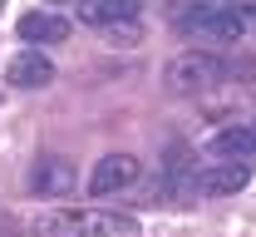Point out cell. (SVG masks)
<instances>
[{"label": "cell", "instance_id": "1", "mask_svg": "<svg viewBox=\"0 0 256 237\" xmlns=\"http://www.w3.org/2000/svg\"><path fill=\"white\" fill-rule=\"evenodd\" d=\"M34 237H143L138 217L108 207H54L34 217Z\"/></svg>", "mask_w": 256, "mask_h": 237}, {"label": "cell", "instance_id": "2", "mask_svg": "<svg viewBox=\"0 0 256 237\" xmlns=\"http://www.w3.org/2000/svg\"><path fill=\"white\" fill-rule=\"evenodd\" d=\"M222 79H226V60L207 55V50H188V55H178L172 69H168V89L172 94H207Z\"/></svg>", "mask_w": 256, "mask_h": 237}, {"label": "cell", "instance_id": "3", "mask_svg": "<svg viewBox=\"0 0 256 237\" xmlns=\"http://www.w3.org/2000/svg\"><path fill=\"white\" fill-rule=\"evenodd\" d=\"M246 20L232 10V5H197L182 15V35H197V40H242Z\"/></svg>", "mask_w": 256, "mask_h": 237}, {"label": "cell", "instance_id": "4", "mask_svg": "<svg viewBox=\"0 0 256 237\" xmlns=\"http://www.w3.org/2000/svg\"><path fill=\"white\" fill-rule=\"evenodd\" d=\"M252 183V168L242 163V158H222V163H212V168L192 173V193H212V198H222V193H242Z\"/></svg>", "mask_w": 256, "mask_h": 237}, {"label": "cell", "instance_id": "5", "mask_svg": "<svg viewBox=\"0 0 256 237\" xmlns=\"http://www.w3.org/2000/svg\"><path fill=\"white\" fill-rule=\"evenodd\" d=\"M128 183H138V158H133V153H104L94 163L89 193H94V198H108V193H118Z\"/></svg>", "mask_w": 256, "mask_h": 237}, {"label": "cell", "instance_id": "6", "mask_svg": "<svg viewBox=\"0 0 256 237\" xmlns=\"http://www.w3.org/2000/svg\"><path fill=\"white\" fill-rule=\"evenodd\" d=\"M74 183H79V173H74L69 158H40L34 173H30L34 198H69V193H74Z\"/></svg>", "mask_w": 256, "mask_h": 237}, {"label": "cell", "instance_id": "7", "mask_svg": "<svg viewBox=\"0 0 256 237\" xmlns=\"http://www.w3.org/2000/svg\"><path fill=\"white\" fill-rule=\"evenodd\" d=\"M20 40H30V50H40V45H60V40H69V20L64 15H50V10H30V15H20Z\"/></svg>", "mask_w": 256, "mask_h": 237}, {"label": "cell", "instance_id": "8", "mask_svg": "<svg viewBox=\"0 0 256 237\" xmlns=\"http://www.w3.org/2000/svg\"><path fill=\"white\" fill-rule=\"evenodd\" d=\"M5 79H10L15 89H44V84L54 79V65H50L40 50H25V55H15V60L5 65Z\"/></svg>", "mask_w": 256, "mask_h": 237}, {"label": "cell", "instance_id": "9", "mask_svg": "<svg viewBox=\"0 0 256 237\" xmlns=\"http://www.w3.org/2000/svg\"><path fill=\"white\" fill-rule=\"evenodd\" d=\"M207 153L212 158H252L256 153V114L242 119V124H232V129H222V134L207 143Z\"/></svg>", "mask_w": 256, "mask_h": 237}, {"label": "cell", "instance_id": "10", "mask_svg": "<svg viewBox=\"0 0 256 237\" xmlns=\"http://www.w3.org/2000/svg\"><path fill=\"white\" fill-rule=\"evenodd\" d=\"M138 15V0H79V20L84 25H118V20H133Z\"/></svg>", "mask_w": 256, "mask_h": 237}, {"label": "cell", "instance_id": "11", "mask_svg": "<svg viewBox=\"0 0 256 237\" xmlns=\"http://www.w3.org/2000/svg\"><path fill=\"white\" fill-rule=\"evenodd\" d=\"M108 40H118V45H133V40H138V25H133V20H118V25H108Z\"/></svg>", "mask_w": 256, "mask_h": 237}, {"label": "cell", "instance_id": "12", "mask_svg": "<svg viewBox=\"0 0 256 237\" xmlns=\"http://www.w3.org/2000/svg\"><path fill=\"white\" fill-rule=\"evenodd\" d=\"M232 10H236V15L246 20V15H256V0H232Z\"/></svg>", "mask_w": 256, "mask_h": 237}, {"label": "cell", "instance_id": "13", "mask_svg": "<svg viewBox=\"0 0 256 237\" xmlns=\"http://www.w3.org/2000/svg\"><path fill=\"white\" fill-rule=\"evenodd\" d=\"M0 5H5V0H0Z\"/></svg>", "mask_w": 256, "mask_h": 237}]
</instances>
